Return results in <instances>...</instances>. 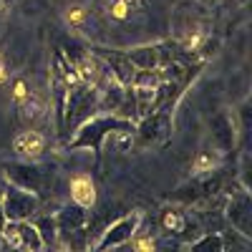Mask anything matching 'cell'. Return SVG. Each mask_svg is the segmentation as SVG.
<instances>
[{
    "instance_id": "1",
    "label": "cell",
    "mask_w": 252,
    "mask_h": 252,
    "mask_svg": "<svg viewBox=\"0 0 252 252\" xmlns=\"http://www.w3.org/2000/svg\"><path fill=\"white\" fill-rule=\"evenodd\" d=\"M124 131H134V124L126 121V119H119L116 114H94L91 119H86L78 129V136L68 144L71 149H94L96 159L101 157V141L106 139L109 134H124Z\"/></svg>"
},
{
    "instance_id": "2",
    "label": "cell",
    "mask_w": 252,
    "mask_h": 252,
    "mask_svg": "<svg viewBox=\"0 0 252 252\" xmlns=\"http://www.w3.org/2000/svg\"><path fill=\"white\" fill-rule=\"evenodd\" d=\"M94 114H98V89L91 86V83H73L68 89V96H66V106H63V129L66 131H76L78 126L91 119Z\"/></svg>"
},
{
    "instance_id": "3",
    "label": "cell",
    "mask_w": 252,
    "mask_h": 252,
    "mask_svg": "<svg viewBox=\"0 0 252 252\" xmlns=\"http://www.w3.org/2000/svg\"><path fill=\"white\" fill-rule=\"evenodd\" d=\"M0 207H3L5 220H33V215L40 207V197L26 187H18V184L8 182L3 199H0Z\"/></svg>"
},
{
    "instance_id": "4",
    "label": "cell",
    "mask_w": 252,
    "mask_h": 252,
    "mask_svg": "<svg viewBox=\"0 0 252 252\" xmlns=\"http://www.w3.org/2000/svg\"><path fill=\"white\" fill-rule=\"evenodd\" d=\"M5 174H8V182L31 189V192H35L38 197H43L46 192H51V184H53V169H48V166L8 164Z\"/></svg>"
},
{
    "instance_id": "5",
    "label": "cell",
    "mask_w": 252,
    "mask_h": 252,
    "mask_svg": "<svg viewBox=\"0 0 252 252\" xmlns=\"http://www.w3.org/2000/svg\"><path fill=\"white\" fill-rule=\"evenodd\" d=\"M5 247L10 250H40L43 240H40L38 229L31 220H5L3 229H0Z\"/></svg>"
},
{
    "instance_id": "6",
    "label": "cell",
    "mask_w": 252,
    "mask_h": 252,
    "mask_svg": "<svg viewBox=\"0 0 252 252\" xmlns=\"http://www.w3.org/2000/svg\"><path fill=\"white\" fill-rule=\"evenodd\" d=\"M139 222H141L139 212H131V215L116 220L106 229H101V240L94 242V247L96 250H109V247H121L126 242H131V237L136 235V229H139Z\"/></svg>"
},
{
    "instance_id": "7",
    "label": "cell",
    "mask_w": 252,
    "mask_h": 252,
    "mask_svg": "<svg viewBox=\"0 0 252 252\" xmlns=\"http://www.w3.org/2000/svg\"><path fill=\"white\" fill-rule=\"evenodd\" d=\"M89 224V209L81 207L76 202H66L61 204V209L56 212V227H58V237H66L76 229Z\"/></svg>"
},
{
    "instance_id": "8",
    "label": "cell",
    "mask_w": 252,
    "mask_h": 252,
    "mask_svg": "<svg viewBox=\"0 0 252 252\" xmlns=\"http://www.w3.org/2000/svg\"><path fill=\"white\" fill-rule=\"evenodd\" d=\"M227 217L240 235H245V237L252 235V207H250V194L245 189L232 197V202L227 207Z\"/></svg>"
},
{
    "instance_id": "9",
    "label": "cell",
    "mask_w": 252,
    "mask_h": 252,
    "mask_svg": "<svg viewBox=\"0 0 252 252\" xmlns=\"http://www.w3.org/2000/svg\"><path fill=\"white\" fill-rule=\"evenodd\" d=\"M96 56L106 61V66L111 68V73H114V78H116L119 83H124V86H131V78H134L136 68H134V63L129 61V56L119 53V51H111V53H109L106 48H96Z\"/></svg>"
},
{
    "instance_id": "10",
    "label": "cell",
    "mask_w": 252,
    "mask_h": 252,
    "mask_svg": "<svg viewBox=\"0 0 252 252\" xmlns=\"http://www.w3.org/2000/svg\"><path fill=\"white\" fill-rule=\"evenodd\" d=\"M13 149L20 154V157H26V159H38L40 154L46 152V136L43 134H38V131H33V129H28V131H20L18 136H15V141H13Z\"/></svg>"
},
{
    "instance_id": "11",
    "label": "cell",
    "mask_w": 252,
    "mask_h": 252,
    "mask_svg": "<svg viewBox=\"0 0 252 252\" xmlns=\"http://www.w3.org/2000/svg\"><path fill=\"white\" fill-rule=\"evenodd\" d=\"M68 189H71V202L86 207V209L96 204V184H94L91 174H76L71 179Z\"/></svg>"
},
{
    "instance_id": "12",
    "label": "cell",
    "mask_w": 252,
    "mask_h": 252,
    "mask_svg": "<svg viewBox=\"0 0 252 252\" xmlns=\"http://www.w3.org/2000/svg\"><path fill=\"white\" fill-rule=\"evenodd\" d=\"M129 61L134 63L136 71H152L159 66V58H161V46H139L134 51L126 53Z\"/></svg>"
},
{
    "instance_id": "13",
    "label": "cell",
    "mask_w": 252,
    "mask_h": 252,
    "mask_svg": "<svg viewBox=\"0 0 252 252\" xmlns=\"http://www.w3.org/2000/svg\"><path fill=\"white\" fill-rule=\"evenodd\" d=\"M33 224H35V229H38L40 240H43V247H51V245H56V242H58V227H56V217L43 215V217H38Z\"/></svg>"
},
{
    "instance_id": "14",
    "label": "cell",
    "mask_w": 252,
    "mask_h": 252,
    "mask_svg": "<svg viewBox=\"0 0 252 252\" xmlns=\"http://www.w3.org/2000/svg\"><path fill=\"white\" fill-rule=\"evenodd\" d=\"M189 247L192 250H212V252H222L224 250V245H222V235H212V232H207L204 237H199V240H194V242H189Z\"/></svg>"
},
{
    "instance_id": "15",
    "label": "cell",
    "mask_w": 252,
    "mask_h": 252,
    "mask_svg": "<svg viewBox=\"0 0 252 252\" xmlns=\"http://www.w3.org/2000/svg\"><path fill=\"white\" fill-rule=\"evenodd\" d=\"M184 220H187V215L177 212V209H166V212L161 215V224H164V229H166V232H174V235H179V229H182Z\"/></svg>"
},
{
    "instance_id": "16",
    "label": "cell",
    "mask_w": 252,
    "mask_h": 252,
    "mask_svg": "<svg viewBox=\"0 0 252 252\" xmlns=\"http://www.w3.org/2000/svg\"><path fill=\"white\" fill-rule=\"evenodd\" d=\"M66 23H68V26H81V23H86V10H83L81 5L68 8V13H66Z\"/></svg>"
},
{
    "instance_id": "17",
    "label": "cell",
    "mask_w": 252,
    "mask_h": 252,
    "mask_svg": "<svg viewBox=\"0 0 252 252\" xmlns=\"http://www.w3.org/2000/svg\"><path fill=\"white\" fill-rule=\"evenodd\" d=\"M5 184H8V179L3 177V172H0V199H3V192H5Z\"/></svg>"
},
{
    "instance_id": "18",
    "label": "cell",
    "mask_w": 252,
    "mask_h": 252,
    "mask_svg": "<svg viewBox=\"0 0 252 252\" xmlns=\"http://www.w3.org/2000/svg\"><path fill=\"white\" fill-rule=\"evenodd\" d=\"M10 3H13V0H0V15H3V13L10 8Z\"/></svg>"
},
{
    "instance_id": "19",
    "label": "cell",
    "mask_w": 252,
    "mask_h": 252,
    "mask_svg": "<svg viewBox=\"0 0 252 252\" xmlns=\"http://www.w3.org/2000/svg\"><path fill=\"white\" fill-rule=\"evenodd\" d=\"M3 224H5V215H3V207H0V229H3Z\"/></svg>"
},
{
    "instance_id": "20",
    "label": "cell",
    "mask_w": 252,
    "mask_h": 252,
    "mask_svg": "<svg viewBox=\"0 0 252 252\" xmlns=\"http://www.w3.org/2000/svg\"><path fill=\"white\" fill-rule=\"evenodd\" d=\"M5 78V66H3V61H0V81Z\"/></svg>"
}]
</instances>
